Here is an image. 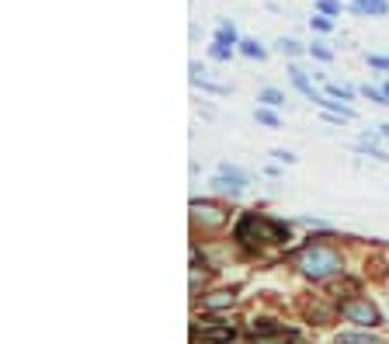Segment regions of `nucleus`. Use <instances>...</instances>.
Returning a JSON list of instances; mask_svg holds the SVG:
<instances>
[{"label":"nucleus","mask_w":389,"mask_h":344,"mask_svg":"<svg viewBox=\"0 0 389 344\" xmlns=\"http://www.w3.org/2000/svg\"><path fill=\"white\" fill-rule=\"evenodd\" d=\"M299 268L309 278H327V275H338L341 271V257L333 254L330 247H323V244H309L303 251V257H299Z\"/></svg>","instance_id":"f257e3e1"},{"label":"nucleus","mask_w":389,"mask_h":344,"mask_svg":"<svg viewBox=\"0 0 389 344\" xmlns=\"http://www.w3.org/2000/svg\"><path fill=\"white\" fill-rule=\"evenodd\" d=\"M341 313H344L351 323H358V327H379V323H382L379 310H375L368 299H348V303H341Z\"/></svg>","instance_id":"f03ea898"},{"label":"nucleus","mask_w":389,"mask_h":344,"mask_svg":"<svg viewBox=\"0 0 389 344\" xmlns=\"http://www.w3.org/2000/svg\"><path fill=\"white\" fill-rule=\"evenodd\" d=\"M212 185H215L219 192H230V195H237V192H240V188L247 185V178L240 174L237 167H230V163H222V167H219V174L212 178Z\"/></svg>","instance_id":"7ed1b4c3"},{"label":"nucleus","mask_w":389,"mask_h":344,"mask_svg":"<svg viewBox=\"0 0 389 344\" xmlns=\"http://www.w3.org/2000/svg\"><path fill=\"white\" fill-rule=\"evenodd\" d=\"M250 334H254V337H285V341H292V337H296L292 330L278 327V323H271V320H257V323L250 327Z\"/></svg>","instance_id":"20e7f679"},{"label":"nucleus","mask_w":389,"mask_h":344,"mask_svg":"<svg viewBox=\"0 0 389 344\" xmlns=\"http://www.w3.org/2000/svg\"><path fill=\"white\" fill-rule=\"evenodd\" d=\"M351 11L355 14H386L389 11V4H386V0H355V4H351Z\"/></svg>","instance_id":"39448f33"},{"label":"nucleus","mask_w":389,"mask_h":344,"mask_svg":"<svg viewBox=\"0 0 389 344\" xmlns=\"http://www.w3.org/2000/svg\"><path fill=\"white\" fill-rule=\"evenodd\" d=\"M233 337H237L233 327H212V323H209V330H205V341H209V344H230Z\"/></svg>","instance_id":"423d86ee"},{"label":"nucleus","mask_w":389,"mask_h":344,"mask_svg":"<svg viewBox=\"0 0 389 344\" xmlns=\"http://www.w3.org/2000/svg\"><path fill=\"white\" fill-rule=\"evenodd\" d=\"M289 73H292V84H296V87H299V91H303V94H306V98H309V101H316V98H320V94H316V91H313V84H309V80H306V73H303V70H299V67H292V70H289Z\"/></svg>","instance_id":"0eeeda50"},{"label":"nucleus","mask_w":389,"mask_h":344,"mask_svg":"<svg viewBox=\"0 0 389 344\" xmlns=\"http://www.w3.org/2000/svg\"><path fill=\"white\" fill-rule=\"evenodd\" d=\"M215 42H222V45H240V42H237V28H233L230 21H222V25L215 28Z\"/></svg>","instance_id":"6e6552de"},{"label":"nucleus","mask_w":389,"mask_h":344,"mask_svg":"<svg viewBox=\"0 0 389 344\" xmlns=\"http://www.w3.org/2000/svg\"><path fill=\"white\" fill-rule=\"evenodd\" d=\"M338 344H382L375 334H341Z\"/></svg>","instance_id":"1a4fd4ad"},{"label":"nucleus","mask_w":389,"mask_h":344,"mask_svg":"<svg viewBox=\"0 0 389 344\" xmlns=\"http://www.w3.org/2000/svg\"><path fill=\"white\" fill-rule=\"evenodd\" d=\"M191 212H195L198 219H209V222H222V216H215V209H212V205H205V202H191Z\"/></svg>","instance_id":"9d476101"},{"label":"nucleus","mask_w":389,"mask_h":344,"mask_svg":"<svg viewBox=\"0 0 389 344\" xmlns=\"http://www.w3.org/2000/svg\"><path fill=\"white\" fill-rule=\"evenodd\" d=\"M257 98H261V101H264L268 108H278V104H285V94H282V91H274V87H264V91H261Z\"/></svg>","instance_id":"9b49d317"},{"label":"nucleus","mask_w":389,"mask_h":344,"mask_svg":"<svg viewBox=\"0 0 389 344\" xmlns=\"http://www.w3.org/2000/svg\"><path fill=\"white\" fill-rule=\"evenodd\" d=\"M230 303H233V296H230V293H212V296L205 299V306H209V310H226Z\"/></svg>","instance_id":"f8f14e48"},{"label":"nucleus","mask_w":389,"mask_h":344,"mask_svg":"<svg viewBox=\"0 0 389 344\" xmlns=\"http://www.w3.org/2000/svg\"><path fill=\"white\" fill-rule=\"evenodd\" d=\"M240 52L250 56V60H264V49H261L254 38H244V42H240Z\"/></svg>","instance_id":"ddd939ff"},{"label":"nucleus","mask_w":389,"mask_h":344,"mask_svg":"<svg viewBox=\"0 0 389 344\" xmlns=\"http://www.w3.org/2000/svg\"><path fill=\"white\" fill-rule=\"evenodd\" d=\"M254 119H257V122H264V126H271V129H278V115H274V111H268V108H257V111H254Z\"/></svg>","instance_id":"4468645a"},{"label":"nucleus","mask_w":389,"mask_h":344,"mask_svg":"<svg viewBox=\"0 0 389 344\" xmlns=\"http://www.w3.org/2000/svg\"><path fill=\"white\" fill-rule=\"evenodd\" d=\"M327 94H330V98H341V101H351V98H355V91H351V87H341V84H330Z\"/></svg>","instance_id":"2eb2a0df"},{"label":"nucleus","mask_w":389,"mask_h":344,"mask_svg":"<svg viewBox=\"0 0 389 344\" xmlns=\"http://www.w3.org/2000/svg\"><path fill=\"white\" fill-rule=\"evenodd\" d=\"M230 52H233V45L215 42V45H212V60H230Z\"/></svg>","instance_id":"dca6fc26"},{"label":"nucleus","mask_w":389,"mask_h":344,"mask_svg":"<svg viewBox=\"0 0 389 344\" xmlns=\"http://www.w3.org/2000/svg\"><path fill=\"white\" fill-rule=\"evenodd\" d=\"M278 49L289 52V56H299V52H303V45H299V42H292V38H282V42H278Z\"/></svg>","instance_id":"f3484780"},{"label":"nucleus","mask_w":389,"mask_h":344,"mask_svg":"<svg viewBox=\"0 0 389 344\" xmlns=\"http://www.w3.org/2000/svg\"><path fill=\"white\" fill-rule=\"evenodd\" d=\"M309 52H313V56H316V60H323V63H327V60H333V52H330V49H327V45H313V49H309Z\"/></svg>","instance_id":"a211bd4d"},{"label":"nucleus","mask_w":389,"mask_h":344,"mask_svg":"<svg viewBox=\"0 0 389 344\" xmlns=\"http://www.w3.org/2000/svg\"><path fill=\"white\" fill-rule=\"evenodd\" d=\"M320 11H323V14H338L341 4H338V0H320Z\"/></svg>","instance_id":"6ab92c4d"},{"label":"nucleus","mask_w":389,"mask_h":344,"mask_svg":"<svg viewBox=\"0 0 389 344\" xmlns=\"http://www.w3.org/2000/svg\"><path fill=\"white\" fill-rule=\"evenodd\" d=\"M274 160H278V163H296V157L285 153V150H274Z\"/></svg>","instance_id":"aec40b11"},{"label":"nucleus","mask_w":389,"mask_h":344,"mask_svg":"<svg viewBox=\"0 0 389 344\" xmlns=\"http://www.w3.org/2000/svg\"><path fill=\"white\" fill-rule=\"evenodd\" d=\"M368 63L379 67V70H389V60H382V56H368Z\"/></svg>","instance_id":"412c9836"},{"label":"nucleus","mask_w":389,"mask_h":344,"mask_svg":"<svg viewBox=\"0 0 389 344\" xmlns=\"http://www.w3.org/2000/svg\"><path fill=\"white\" fill-rule=\"evenodd\" d=\"M313 28H320V32H330V21H327V18H313Z\"/></svg>","instance_id":"4be33fe9"},{"label":"nucleus","mask_w":389,"mask_h":344,"mask_svg":"<svg viewBox=\"0 0 389 344\" xmlns=\"http://www.w3.org/2000/svg\"><path fill=\"white\" fill-rule=\"evenodd\" d=\"M382 136H386V139H389V126H382Z\"/></svg>","instance_id":"5701e85b"},{"label":"nucleus","mask_w":389,"mask_h":344,"mask_svg":"<svg viewBox=\"0 0 389 344\" xmlns=\"http://www.w3.org/2000/svg\"><path fill=\"white\" fill-rule=\"evenodd\" d=\"M382 91H386V98H389V84H386V87H382Z\"/></svg>","instance_id":"b1692460"}]
</instances>
